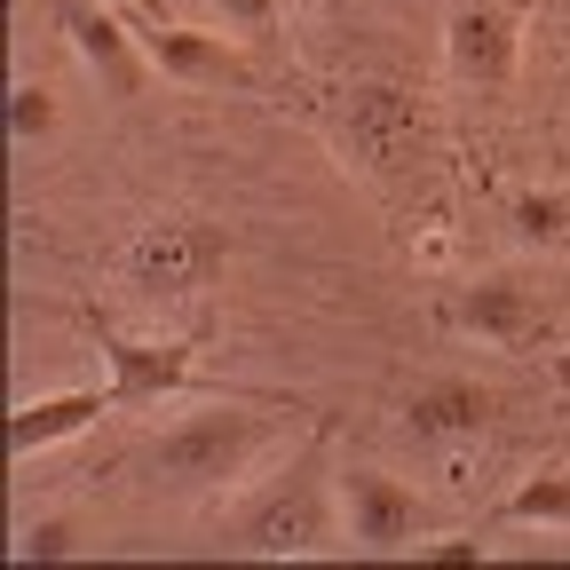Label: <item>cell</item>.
Segmentation results:
<instances>
[{"instance_id": "obj_1", "label": "cell", "mask_w": 570, "mask_h": 570, "mask_svg": "<svg viewBox=\"0 0 570 570\" xmlns=\"http://www.w3.org/2000/svg\"><path fill=\"white\" fill-rule=\"evenodd\" d=\"M223 269H230V230L214 223V214H151V223L111 254L119 294L142 302V309L198 302Z\"/></svg>"}, {"instance_id": "obj_11", "label": "cell", "mask_w": 570, "mask_h": 570, "mask_svg": "<svg viewBox=\"0 0 570 570\" xmlns=\"http://www.w3.org/2000/svg\"><path fill=\"white\" fill-rule=\"evenodd\" d=\"M491 412H499V396L483 389V381H428V389H412L404 404H396V428H404V444H475L483 428H491Z\"/></svg>"}, {"instance_id": "obj_2", "label": "cell", "mask_w": 570, "mask_h": 570, "mask_svg": "<svg viewBox=\"0 0 570 570\" xmlns=\"http://www.w3.org/2000/svg\"><path fill=\"white\" fill-rule=\"evenodd\" d=\"M285 420L277 412H246V404H206V412H183L175 428H159V444L142 452L159 483H183V491H230L238 475H254L262 452H277Z\"/></svg>"}, {"instance_id": "obj_3", "label": "cell", "mask_w": 570, "mask_h": 570, "mask_svg": "<svg viewBox=\"0 0 570 570\" xmlns=\"http://www.w3.org/2000/svg\"><path fill=\"white\" fill-rule=\"evenodd\" d=\"M333 539H341V491H333V475L317 468V444H309L238 515V554H254V562H309Z\"/></svg>"}, {"instance_id": "obj_9", "label": "cell", "mask_w": 570, "mask_h": 570, "mask_svg": "<svg viewBox=\"0 0 570 570\" xmlns=\"http://www.w3.org/2000/svg\"><path fill=\"white\" fill-rule=\"evenodd\" d=\"M104 381L119 404H159L198 389V356L175 333H104Z\"/></svg>"}, {"instance_id": "obj_14", "label": "cell", "mask_w": 570, "mask_h": 570, "mask_svg": "<svg viewBox=\"0 0 570 570\" xmlns=\"http://www.w3.org/2000/svg\"><path fill=\"white\" fill-rule=\"evenodd\" d=\"M499 523H515V531H570V475L562 468L523 475L508 499H499Z\"/></svg>"}, {"instance_id": "obj_10", "label": "cell", "mask_w": 570, "mask_h": 570, "mask_svg": "<svg viewBox=\"0 0 570 570\" xmlns=\"http://www.w3.org/2000/svg\"><path fill=\"white\" fill-rule=\"evenodd\" d=\"M142 48H151V63L167 80H183V88H254V63H246V48L230 32L159 17V24H142Z\"/></svg>"}, {"instance_id": "obj_15", "label": "cell", "mask_w": 570, "mask_h": 570, "mask_svg": "<svg viewBox=\"0 0 570 570\" xmlns=\"http://www.w3.org/2000/svg\"><path fill=\"white\" fill-rule=\"evenodd\" d=\"M56 127H63L56 88L17 80V88H9V142H17V151H48V142H56Z\"/></svg>"}, {"instance_id": "obj_20", "label": "cell", "mask_w": 570, "mask_h": 570, "mask_svg": "<svg viewBox=\"0 0 570 570\" xmlns=\"http://www.w3.org/2000/svg\"><path fill=\"white\" fill-rule=\"evenodd\" d=\"M562 373H570V356H562Z\"/></svg>"}, {"instance_id": "obj_4", "label": "cell", "mask_w": 570, "mask_h": 570, "mask_svg": "<svg viewBox=\"0 0 570 570\" xmlns=\"http://www.w3.org/2000/svg\"><path fill=\"white\" fill-rule=\"evenodd\" d=\"M333 135L373 183H389L428 151V111H420V96L404 80H356L341 96V111H333Z\"/></svg>"}, {"instance_id": "obj_16", "label": "cell", "mask_w": 570, "mask_h": 570, "mask_svg": "<svg viewBox=\"0 0 570 570\" xmlns=\"http://www.w3.org/2000/svg\"><path fill=\"white\" fill-rule=\"evenodd\" d=\"M63 554H80V515H32L17 531V562H63Z\"/></svg>"}, {"instance_id": "obj_6", "label": "cell", "mask_w": 570, "mask_h": 570, "mask_svg": "<svg viewBox=\"0 0 570 570\" xmlns=\"http://www.w3.org/2000/svg\"><path fill=\"white\" fill-rule=\"evenodd\" d=\"M56 32L63 48L88 63V80L104 96H142L151 88V48H142V24H127L119 9H104V0H56Z\"/></svg>"}, {"instance_id": "obj_8", "label": "cell", "mask_w": 570, "mask_h": 570, "mask_svg": "<svg viewBox=\"0 0 570 570\" xmlns=\"http://www.w3.org/2000/svg\"><path fill=\"white\" fill-rule=\"evenodd\" d=\"M333 491H341V539L356 554H404V547H420V499L389 468H341Z\"/></svg>"}, {"instance_id": "obj_17", "label": "cell", "mask_w": 570, "mask_h": 570, "mask_svg": "<svg viewBox=\"0 0 570 570\" xmlns=\"http://www.w3.org/2000/svg\"><path fill=\"white\" fill-rule=\"evenodd\" d=\"M206 9H214V17H223L230 32H269V24H277V9H285V0H206Z\"/></svg>"}, {"instance_id": "obj_5", "label": "cell", "mask_w": 570, "mask_h": 570, "mask_svg": "<svg viewBox=\"0 0 570 570\" xmlns=\"http://www.w3.org/2000/svg\"><path fill=\"white\" fill-rule=\"evenodd\" d=\"M523 9L531 0H460L444 24V63L452 80L475 96H508L515 63H523Z\"/></svg>"}, {"instance_id": "obj_12", "label": "cell", "mask_w": 570, "mask_h": 570, "mask_svg": "<svg viewBox=\"0 0 570 570\" xmlns=\"http://www.w3.org/2000/svg\"><path fill=\"white\" fill-rule=\"evenodd\" d=\"M111 404H119V396H111V381L56 389V396H24V404L9 412V452H17V460H32V452H48V444H63V436H80V428H96Z\"/></svg>"}, {"instance_id": "obj_19", "label": "cell", "mask_w": 570, "mask_h": 570, "mask_svg": "<svg viewBox=\"0 0 570 570\" xmlns=\"http://www.w3.org/2000/svg\"><path fill=\"white\" fill-rule=\"evenodd\" d=\"M119 9H135L142 24H159V17H167V9H159V0H119Z\"/></svg>"}, {"instance_id": "obj_18", "label": "cell", "mask_w": 570, "mask_h": 570, "mask_svg": "<svg viewBox=\"0 0 570 570\" xmlns=\"http://www.w3.org/2000/svg\"><path fill=\"white\" fill-rule=\"evenodd\" d=\"M420 562H491V547L483 539H428V547H412Z\"/></svg>"}, {"instance_id": "obj_7", "label": "cell", "mask_w": 570, "mask_h": 570, "mask_svg": "<svg viewBox=\"0 0 570 570\" xmlns=\"http://www.w3.org/2000/svg\"><path fill=\"white\" fill-rule=\"evenodd\" d=\"M452 325H460L468 341H483V348L523 356V348L547 341V325H554V294H539V285L515 277V269H499V277H475L468 294L452 302Z\"/></svg>"}, {"instance_id": "obj_13", "label": "cell", "mask_w": 570, "mask_h": 570, "mask_svg": "<svg viewBox=\"0 0 570 570\" xmlns=\"http://www.w3.org/2000/svg\"><path fill=\"white\" fill-rule=\"evenodd\" d=\"M508 223H515L523 246H539V254H570V183H531V190H515Z\"/></svg>"}]
</instances>
